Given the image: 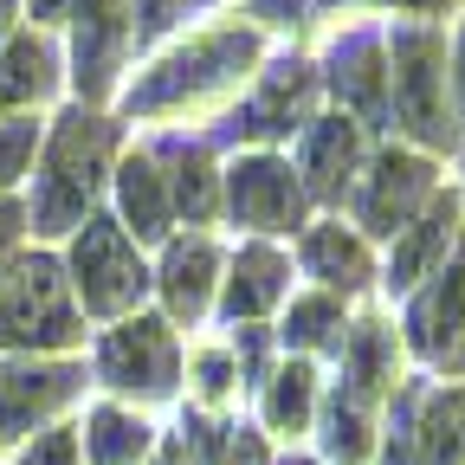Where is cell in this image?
I'll return each instance as SVG.
<instances>
[{
    "label": "cell",
    "mask_w": 465,
    "mask_h": 465,
    "mask_svg": "<svg viewBox=\"0 0 465 465\" xmlns=\"http://www.w3.org/2000/svg\"><path fill=\"white\" fill-rule=\"evenodd\" d=\"M110 143H116V130L104 124V116H91L84 104L58 116V136H52L45 168L33 182V232H72L91 213V201L104 188Z\"/></svg>",
    "instance_id": "1"
},
{
    "label": "cell",
    "mask_w": 465,
    "mask_h": 465,
    "mask_svg": "<svg viewBox=\"0 0 465 465\" xmlns=\"http://www.w3.org/2000/svg\"><path fill=\"white\" fill-rule=\"evenodd\" d=\"M65 342H78L65 265L52 252L14 259L0 278V349H65Z\"/></svg>",
    "instance_id": "2"
},
{
    "label": "cell",
    "mask_w": 465,
    "mask_h": 465,
    "mask_svg": "<svg viewBox=\"0 0 465 465\" xmlns=\"http://www.w3.org/2000/svg\"><path fill=\"white\" fill-rule=\"evenodd\" d=\"M252 58H259V39H252V33H207V39H194L188 52L162 58V65L130 91V110H136V116H155V110L201 104V97H213L220 84L240 78Z\"/></svg>",
    "instance_id": "3"
},
{
    "label": "cell",
    "mask_w": 465,
    "mask_h": 465,
    "mask_svg": "<svg viewBox=\"0 0 465 465\" xmlns=\"http://www.w3.org/2000/svg\"><path fill=\"white\" fill-rule=\"evenodd\" d=\"M394 116L407 136L433 149L459 143V124L446 110V39L433 26H401L394 33Z\"/></svg>",
    "instance_id": "4"
},
{
    "label": "cell",
    "mask_w": 465,
    "mask_h": 465,
    "mask_svg": "<svg viewBox=\"0 0 465 465\" xmlns=\"http://www.w3.org/2000/svg\"><path fill=\"white\" fill-rule=\"evenodd\" d=\"M72 284L84 291V311H97V317L130 311L149 291V272H143L136 246L124 240L116 220H84L78 246H72Z\"/></svg>",
    "instance_id": "5"
},
{
    "label": "cell",
    "mask_w": 465,
    "mask_h": 465,
    "mask_svg": "<svg viewBox=\"0 0 465 465\" xmlns=\"http://www.w3.org/2000/svg\"><path fill=\"white\" fill-rule=\"evenodd\" d=\"M97 375L124 394H168L174 388V336L162 317H136L124 330H110L97 349Z\"/></svg>",
    "instance_id": "6"
},
{
    "label": "cell",
    "mask_w": 465,
    "mask_h": 465,
    "mask_svg": "<svg viewBox=\"0 0 465 465\" xmlns=\"http://www.w3.org/2000/svg\"><path fill=\"white\" fill-rule=\"evenodd\" d=\"M130 45H136V0H78V45H72V58H78L84 104L110 97Z\"/></svg>",
    "instance_id": "7"
},
{
    "label": "cell",
    "mask_w": 465,
    "mask_h": 465,
    "mask_svg": "<svg viewBox=\"0 0 465 465\" xmlns=\"http://www.w3.org/2000/svg\"><path fill=\"white\" fill-rule=\"evenodd\" d=\"M78 362H0V446L78 394Z\"/></svg>",
    "instance_id": "8"
},
{
    "label": "cell",
    "mask_w": 465,
    "mask_h": 465,
    "mask_svg": "<svg viewBox=\"0 0 465 465\" xmlns=\"http://www.w3.org/2000/svg\"><path fill=\"white\" fill-rule=\"evenodd\" d=\"M407 330H414V349H420L433 369L465 375V252L433 278V291L414 304Z\"/></svg>",
    "instance_id": "9"
},
{
    "label": "cell",
    "mask_w": 465,
    "mask_h": 465,
    "mask_svg": "<svg viewBox=\"0 0 465 465\" xmlns=\"http://www.w3.org/2000/svg\"><path fill=\"white\" fill-rule=\"evenodd\" d=\"M427 201H433V162L388 149V155L369 168V188H362V226H369V232H388V240H394V232H407V220H414Z\"/></svg>",
    "instance_id": "10"
},
{
    "label": "cell",
    "mask_w": 465,
    "mask_h": 465,
    "mask_svg": "<svg viewBox=\"0 0 465 465\" xmlns=\"http://www.w3.org/2000/svg\"><path fill=\"white\" fill-rule=\"evenodd\" d=\"M226 207H232V220H246V226H298L304 188H298V174H291L284 162L252 155V162H240L226 174Z\"/></svg>",
    "instance_id": "11"
},
{
    "label": "cell",
    "mask_w": 465,
    "mask_h": 465,
    "mask_svg": "<svg viewBox=\"0 0 465 465\" xmlns=\"http://www.w3.org/2000/svg\"><path fill=\"white\" fill-rule=\"evenodd\" d=\"M311 91H317V72L304 58H278L265 72V84H259V97L232 116V136H284V130H298L304 110H311Z\"/></svg>",
    "instance_id": "12"
},
{
    "label": "cell",
    "mask_w": 465,
    "mask_h": 465,
    "mask_svg": "<svg viewBox=\"0 0 465 465\" xmlns=\"http://www.w3.org/2000/svg\"><path fill=\"white\" fill-rule=\"evenodd\" d=\"M330 84H336V97L356 110V116L381 124V116H388V58H381V33H349V39H336V52H330Z\"/></svg>",
    "instance_id": "13"
},
{
    "label": "cell",
    "mask_w": 465,
    "mask_h": 465,
    "mask_svg": "<svg viewBox=\"0 0 465 465\" xmlns=\"http://www.w3.org/2000/svg\"><path fill=\"white\" fill-rule=\"evenodd\" d=\"M155 168H168L162 174V188H168V207H182L188 220H213V168H207V143H188V136H168V143H155V155H149Z\"/></svg>",
    "instance_id": "14"
},
{
    "label": "cell",
    "mask_w": 465,
    "mask_h": 465,
    "mask_svg": "<svg viewBox=\"0 0 465 465\" xmlns=\"http://www.w3.org/2000/svg\"><path fill=\"white\" fill-rule=\"evenodd\" d=\"M356 155H362V136L356 124H342V116H323V124H311L304 136V188L311 194H342L349 174H356Z\"/></svg>",
    "instance_id": "15"
},
{
    "label": "cell",
    "mask_w": 465,
    "mask_h": 465,
    "mask_svg": "<svg viewBox=\"0 0 465 465\" xmlns=\"http://www.w3.org/2000/svg\"><path fill=\"white\" fill-rule=\"evenodd\" d=\"M284 278H291V265H284L272 246H246L240 259H232V278H226V317H232V323L265 317V311L284 298Z\"/></svg>",
    "instance_id": "16"
},
{
    "label": "cell",
    "mask_w": 465,
    "mask_h": 465,
    "mask_svg": "<svg viewBox=\"0 0 465 465\" xmlns=\"http://www.w3.org/2000/svg\"><path fill=\"white\" fill-rule=\"evenodd\" d=\"M213 272H220V252L213 240H182L162 265V298H168V317L194 323L207 311V291H213Z\"/></svg>",
    "instance_id": "17"
},
{
    "label": "cell",
    "mask_w": 465,
    "mask_h": 465,
    "mask_svg": "<svg viewBox=\"0 0 465 465\" xmlns=\"http://www.w3.org/2000/svg\"><path fill=\"white\" fill-rule=\"evenodd\" d=\"M52 84H58V52L39 33L7 39V52H0V110L39 104V97H52Z\"/></svg>",
    "instance_id": "18"
},
{
    "label": "cell",
    "mask_w": 465,
    "mask_h": 465,
    "mask_svg": "<svg viewBox=\"0 0 465 465\" xmlns=\"http://www.w3.org/2000/svg\"><path fill=\"white\" fill-rule=\"evenodd\" d=\"M452 220H459V201H452V194H433L427 213H420V226L394 246V265H388V284H394V291H407L414 278H427V265L452 246Z\"/></svg>",
    "instance_id": "19"
},
{
    "label": "cell",
    "mask_w": 465,
    "mask_h": 465,
    "mask_svg": "<svg viewBox=\"0 0 465 465\" xmlns=\"http://www.w3.org/2000/svg\"><path fill=\"white\" fill-rule=\"evenodd\" d=\"M304 272L323 278L330 291H362V284L375 278L362 240H349L342 226H311V232H304Z\"/></svg>",
    "instance_id": "20"
},
{
    "label": "cell",
    "mask_w": 465,
    "mask_h": 465,
    "mask_svg": "<svg viewBox=\"0 0 465 465\" xmlns=\"http://www.w3.org/2000/svg\"><path fill=\"white\" fill-rule=\"evenodd\" d=\"M116 194H124V220L136 226V240H162L174 207H168V188H162V168L149 155H130L124 162V182H116Z\"/></svg>",
    "instance_id": "21"
},
{
    "label": "cell",
    "mask_w": 465,
    "mask_h": 465,
    "mask_svg": "<svg viewBox=\"0 0 465 465\" xmlns=\"http://www.w3.org/2000/svg\"><path fill=\"white\" fill-rule=\"evenodd\" d=\"M388 369H394V342H388V330H381V323H362L356 336H349V369H342V388H336V394H349V401L369 407V401L381 394Z\"/></svg>",
    "instance_id": "22"
},
{
    "label": "cell",
    "mask_w": 465,
    "mask_h": 465,
    "mask_svg": "<svg viewBox=\"0 0 465 465\" xmlns=\"http://www.w3.org/2000/svg\"><path fill=\"white\" fill-rule=\"evenodd\" d=\"M84 446H91V465H136L149 452V427L130 420V414H116V407H97Z\"/></svg>",
    "instance_id": "23"
},
{
    "label": "cell",
    "mask_w": 465,
    "mask_h": 465,
    "mask_svg": "<svg viewBox=\"0 0 465 465\" xmlns=\"http://www.w3.org/2000/svg\"><path fill=\"white\" fill-rule=\"evenodd\" d=\"M414 446H420V465H459V446H465V394L427 401V420H420Z\"/></svg>",
    "instance_id": "24"
},
{
    "label": "cell",
    "mask_w": 465,
    "mask_h": 465,
    "mask_svg": "<svg viewBox=\"0 0 465 465\" xmlns=\"http://www.w3.org/2000/svg\"><path fill=\"white\" fill-rule=\"evenodd\" d=\"M323 446H330L342 465L369 459V407H362V401H349V394H336V401H330V414H323Z\"/></svg>",
    "instance_id": "25"
},
{
    "label": "cell",
    "mask_w": 465,
    "mask_h": 465,
    "mask_svg": "<svg viewBox=\"0 0 465 465\" xmlns=\"http://www.w3.org/2000/svg\"><path fill=\"white\" fill-rule=\"evenodd\" d=\"M311 401H317V375L304 369V362H291L278 381H272V401H265V420L272 427H291L298 433L304 420H311Z\"/></svg>",
    "instance_id": "26"
},
{
    "label": "cell",
    "mask_w": 465,
    "mask_h": 465,
    "mask_svg": "<svg viewBox=\"0 0 465 465\" xmlns=\"http://www.w3.org/2000/svg\"><path fill=\"white\" fill-rule=\"evenodd\" d=\"M284 336L304 342V349H342V304H336V298H304V304H291Z\"/></svg>",
    "instance_id": "27"
},
{
    "label": "cell",
    "mask_w": 465,
    "mask_h": 465,
    "mask_svg": "<svg viewBox=\"0 0 465 465\" xmlns=\"http://www.w3.org/2000/svg\"><path fill=\"white\" fill-rule=\"evenodd\" d=\"M33 143H39V124H33V116H14V124H0V188H14L20 174H26Z\"/></svg>",
    "instance_id": "28"
},
{
    "label": "cell",
    "mask_w": 465,
    "mask_h": 465,
    "mask_svg": "<svg viewBox=\"0 0 465 465\" xmlns=\"http://www.w3.org/2000/svg\"><path fill=\"white\" fill-rule=\"evenodd\" d=\"M188 7H207V0H143V7H136V39H155V33H168V26L182 20Z\"/></svg>",
    "instance_id": "29"
},
{
    "label": "cell",
    "mask_w": 465,
    "mask_h": 465,
    "mask_svg": "<svg viewBox=\"0 0 465 465\" xmlns=\"http://www.w3.org/2000/svg\"><path fill=\"white\" fill-rule=\"evenodd\" d=\"M20 465H78V440L65 433V427H52L45 440H33L26 446V459Z\"/></svg>",
    "instance_id": "30"
},
{
    "label": "cell",
    "mask_w": 465,
    "mask_h": 465,
    "mask_svg": "<svg viewBox=\"0 0 465 465\" xmlns=\"http://www.w3.org/2000/svg\"><path fill=\"white\" fill-rule=\"evenodd\" d=\"M194 375H201V394H207V401H220V394L232 388V375H240V369H232V356H201V362H194Z\"/></svg>",
    "instance_id": "31"
},
{
    "label": "cell",
    "mask_w": 465,
    "mask_h": 465,
    "mask_svg": "<svg viewBox=\"0 0 465 465\" xmlns=\"http://www.w3.org/2000/svg\"><path fill=\"white\" fill-rule=\"evenodd\" d=\"M317 7H336V0H252V14H259V20H278V14H291V20H311Z\"/></svg>",
    "instance_id": "32"
},
{
    "label": "cell",
    "mask_w": 465,
    "mask_h": 465,
    "mask_svg": "<svg viewBox=\"0 0 465 465\" xmlns=\"http://www.w3.org/2000/svg\"><path fill=\"white\" fill-rule=\"evenodd\" d=\"M226 465H265V446H259V433L232 427V440H226Z\"/></svg>",
    "instance_id": "33"
},
{
    "label": "cell",
    "mask_w": 465,
    "mask_h": 465,
    "mask_svg": "<svg viewBox=\"0 0 465 465\" xmlns=\"http://www.w3.org/2000/svg\"><path fill=\"white\" fill-rule=\"evenodd\" d=\"M240 362H246L252 381L265 375V330H240Z\"/></svg>",
    "instance_id": "34"
},
{
    "label": "cell",
    "mask_w": 465,
    "mask_h": 465,
    "mask_svg": "<svg viewBox=\"0 0 465 465\" xmlns=\"http://www.w3.org/2000/svg\"><path fill=\"white\" fill-rule=\"evenodd\" d=\"M14 232H20V207H14V201H0V252L14 246Z\"/></svg>",
    "instance_id": "35"
},
{
    "label": "cell",
    "mask_w": 465,
    "mask_h": 465,
    "mask_svg": "<svg viewBox=\"0 0 465 465\" xmlns=\"http://www.w3.org/2000/svg\"><path fill=\"white\" fill-rule=\"evenodd\" d=\"M381 7H407V14H440L446 0H381Z\"/></svg>",
    "instance_id": "36"
},
{
    "label": "cell",
    "mask_w": 465,
    "mask_h": 465,
    "mask_svg": "<svg viewBox=\"0 0 465 465\" xmlns=\"http://www.w3.org/2000/svg\"><path fill=\"white\" fill-rule=\"evenodd\" d=\"M65 7H72V0H33V20H58Z\"/></svg>",
    "instance_id": "37"
},
{
    "label": "cell",
    "mask_w": 465,
    "mask_h": 465,
    "mask_svg": "<svg viewBox=\"0 0 465 465\" xmlns=\"http://www.w3.org/2000/svg\"><path fill=\"white\" fill-rule=\"evenodd\" d=\"M155 465H188V446H168V452H162Z\"/></svg>",
    "instance_id": "38"
},
{
    "label": "cell",
    "mask_w": 465,
    "mask_h": 465,
    "mask_svg": "<svg viewBox=\"0 0 465 465\" xmlns=\"http://www.w3.org/2000/svg\"><path fill=\"white\" fill-rule=\"evenodd\" d=\"M7 20H14V0H0V39H7Z\"/></svg>",
    "instance_id": "39"
},
{
    "label": "cell",
    "mask_w": 465,
    "mask_h": 465,
    "mask_svg": "<svg viewBox=\"0 0 465 465\" xmlns=\"http://www.w3.org/2000/svg\"><path fill=\"white\" fill-rule=\"evenodd\" d=\"M459 97H465V33H459Z\"/></svg>",
    "instance_id": "40"
},
{
    "label": "cell",
    "mask_w": 465,
    "mask_h": 465,
    "mask_svg": "<svg viewBox=\"0 0 465 465\" xmlns=\"http://www.w3.org/2000/svg\"><path fill=\"white\" fill-rule=\"evenodd\" d=\"M284 465H311V459H284Z\"/></svg>",
    "instance_id": "41"
}]
</instances>
